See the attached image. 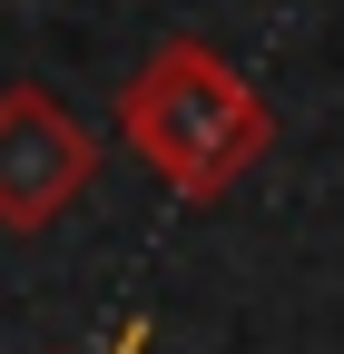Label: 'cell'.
Listing matches in <instances>:
<instances>
[{
	"label": "cell",
	"mask_w": 344,
	"mask_h": 354,
	"mask_svg": "<svg viewBox=\"0 0 344 354\" xmlns=\"http://www.w3.org/2000/svg\"><path fill=\"white\" fill-rule=\"evenodd\" d=\"M118 138L138 148L178 207H217L236 177L276 148V109L256 79L207 50V39H157V50L118 79Z\"/></svg>",
	"instance_id": "6da1fadb"
},
{
	"label": "cell",
	"mask_w": 344,
	"mask_h": 354,
	"mask_svg": "<svg viewBox=\"0 0 344 354\" xmlns=\"http://www.w3.org/2000/svg\"><path fill=\"white\" fill-rule=\"evenodd\" d=\"M148 335H157V325H148V315H128V325H118V335H108V344H99V354H148Z\"/></svg>",
	"instance_id": "3957f363"
},
{
	"label": "cell",
	"mask_w": 344,
	"mask_h": 354,
	"mask_svg": "<svg viewBox=\"0 0 344 354\" xmlns=\"http://www.w3.org/2000/svg\"><path fill=\"white\" fill-rule=\"evenodd\" d=\"M99 187V138L59 88L10 79L0 88V227L10 236H50L59 216Z\"/></svg>",
	"instance_id": "7a4b0ae2"
}]
</instances>
